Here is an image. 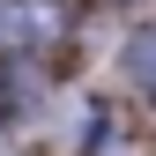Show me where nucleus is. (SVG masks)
<instances>
[{"mask_svg":"<svg viewBox=\"0 0 156 156\" xmlns=\"http://www.w3.org/2000/svg\"><path fill=\"white\" fill-rule=\"evenodd\" d=\"M67 30L60 0H0V45H52Z\"/></svg>","mask_w":156,"mask_h":156,"instance_id":"nucleus-1","label":"nucleus"},{"mask_svg":"<svg viewBox=\"0 0 156 156\" xmlns=\"http://www.w3.org/2000/svg\"><path fill=\"white\" fill-rule=\"evenodd\" d=\"M126 82H141V89L156 97V23L134 30V45H126Z\"/></svg>","mask_w":156,"mask_h":156,"instance_id":"nucleus-2","label":"nucleus"}]
</instances>
